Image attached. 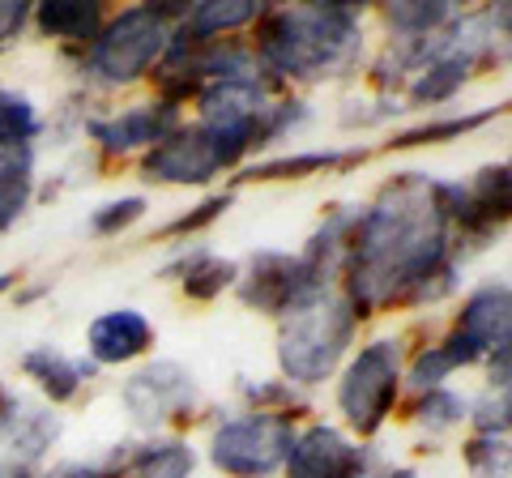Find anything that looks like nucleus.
I'll list each match as a JSON object with an SVG mask.
<instances>
[{"instance_id": "21", "label": "nucleus", "mask_w": 512, "mask_h": 478, "mask_svg": "<svg viewBox=\"0 0 512 478\" xmlns=\"http://www.w3.org/2000/svg\"><path fill=\"white\" fill-rule=\"evenodd\" d=\"M192 466H197V453L180 440L167 444H146L128 457V466L120 470V478H188Z\"/></svg>"}, {"instance_id": "33", "label": "nucleus", "mask_w": 512, "mask_h": 478, "mask_svg": "<svg viewBox=\"0 0 512 478\" xmlns=\"http://www.w3.org/2000/svg\"><path fill=\"white\" fill-rule=\"evenodd\" d=\"M26 5H13V0H0V43L5 39H13L18 35V30L26 26Z\"/></svg>"}, {"instance_id": "1", "label": "nucleus", "mask_w": 512, "mask_h": 478, "mask_svg": "<svg viewBox=\"0 0 512 478\" xmlns=\"http://www.w3.org/2000/svg\"><path fill=\"white\" fill-rule=\"evenodd\" d=\"M346 274L355 316H372L389 304H436L453 291L457 265L448 257L440 184L419 171L384 184L380 201L355 222Z\"/></svg>"}, {"instance_id": "20", "label": "nucleus", "mask_w": 512, "mask_h": 478, "mask_svg": "<svg viewBox=\"0 0 512 478\" xmlns=\"http://www.w3.org/2000/svg\"><path fill=\"white\" fill-rule=\"evenodd\" d=\"M342 163H363V150H308V154H286V158H269V163L248 167L239 180H308L316 171L342 167Z\"/></svg>"}, {"instance_id": "18", "label": "nucleus", "mask_w": 512, "mask_h": 478, "mask_svg": "<svg viewBox=\"0 0 512 478\" xmlns=\"http://www.w3.org/2000/svg\"><path fill=\"white\" fill-rule=\"evenodd\" d=\"M261 18V5H252V0H205V5L188 9L184 13V26L180 35L197 39V43H214L218 35H227V30H239Z\"/></svg>"}, {"instance_id": "26", "label": "nucleus", "mask_w": 512, "mask_h": 478, "mask_svg": "<svg viewBox=\"0 0 512 478\" xmlns=\"http://www.w3.org/2000/svg\"><path fill=\"white\" fill-rule=\"evenodd\" d=\"M470 402L453 389H427V397L419 406H414V419H419L427 432H448V427H457L461 419H466Z\"/></svg>"}, {"instance_id": "16", "label": "nucleus", "mask_w": 512, "mask_h": 478, "mask_svg": "<svg viewBox=\"0 0 512 478\" xmlns=\"http://www.w3.org/2000/svg\"><path fill=\"white\" fill-rule=\"evenodd\" d=\"M35 22L47 39H73V43H86L99 35L103 26V5L94 0H47V5L35 9Z\"/></svg>"}, {"instance_id": "27", "label": "nucleus", "mask_w": 512, "mask_h": 478, "mask_svg": "<svg viewBox=\"0 0 512 478\" xmlns=\"http://www.w3.org/2000/svg\"><path fill=\"white\" fill-rule=\"evenodd\" d=\"M466 461L474 478H508V440L504 436H478L466 444Z\"/></svg>"}, {"instance_id": "31", "label": "nucleus", "mask_w": 512, "mask_h": 478, "mask_svg": "<svg viewBox=\"0 0 512 478\" xmlns=\"http://www.w3.org/2000/svg\"><path fill=\"white\" fill-rule=\"evenodd\" d=\"M474 427H478V436H504L508 432V389L491 393L474 406Z\"/></svg>"}, {"instance_id": "3", "label": "nucleus", "mask_w": 512, "mask_h": 478, "mask_svg": "<svg viewBox=\"0 0 512 478\" xmlns=\"http://www.w3.org/2000/svg\"><path fill=\"white\" fill-rule=\"evenodd\" d=\"M359 316L350 308L346 295L320 291L308 304L286 312L282 333H278V363L295 385H320L338 359L346 355L350 338H355Z\"/></svg>"}, {"instance_id": "35", "label": "nucleus", "mask_w": 512, "mask_h": 478, "mask_svg": "<svg viewBox=\"0 0 512 478\" xmlns=\"http://www.w3.org/2000/svg\"><path fill=\"white\" fill-rule=\"evenodd\" d=\"M384 478H419L414 470H393V474H384Z\"/></svg>"}, {"instance_id": "7", "label": "nucleus", "mask_w": 512, "mask_h": 478, "mask_svg": "<svg viewBox=\"0 0 512 478\" xmlns=\"http://www.w3.org/2000/svg\"><path fill=\"white\" fill-rule=\"evenodd\" d=\"M320 291H325V282L312 278V269L299 257H286V252H256L248 278L239 282V299L248 308L274 312V316H286Z\"/></svg>"}, {"instance_id": "8", "label": "nucleus", "mask_w": 512, "mask_h": 478, "mask_svg": "<svg viewBox=\"0 0 512 478\" xmlns=\"http://www.w3.org/2000/svg\"><path fill=\"white\" fill-rule=\"evenodd\" d=\"M141 171H146V180H163V184H210L222 171L218 141L205 124L175 129L158 146H150V154L141 158Z\"/></svg>"}, {"instance_id": "4", "label": "nucleus", "mask_w": 512, "mask_h": 478, "mask_svg": "<svg viewBox=\"0 0 512 478\" xmlns=\"http://www.w3.org/2000/svg\"><path fill=\"white\" fill-rule=\"evenodd\" d=\"M188 9L146 5V9H124L107 30H99L86 52L90 73L107 86H128L146 77L150 65L167 52L171 43V18H184Z\"/></svg>"}, {"instance_id": "29", "label": "nucleus", "mask_w": 512, "mask_h": 478, "mask_svg": "<svg viewBox=\"0 0 512 478\" xmlns=\"http://www.w3.org/2000/svg\"><path fill=\"white\" fill-rule=\"evenodd\" d=\"M141 214H146V197L111 201V205H103V210H94L90 231H94V235H116V231H124V227H133Z\"/></svg>"}, {"instance_id": "15", "label": "nucleus", "mask_w": 512, "mask_h": 478, "mask_svg": "<svg viewBox=\"0 0 512 478\" xmlns=\"http://www.w3.org/2000/svg\"><path fill=\"white\" fill-rule=\"evenodd\" d=\"M94 368H99V363L69 359V355H60V350H52V346H39V350H30V355L22 359V372L35 380L52 402H69V397L82 389V380L94 376Z\"/></svg>"}, {"instance_id": "9", "label": "nucleus", "mask_w": 512, "mask_h": 478, "mask_svg": "<svg viewBox=\"0 0 512 478\" xmlns=\"http://www.w3.org/2000/svg\"><path fill=\"white\" fill-rule=\"evenodd\" d=\"M124 406L141 427H154V423H167L175 414H188L197 406V385H192V376L180 363L158 359L124 385Z\"/></svg>"}, {"instance_id": "23", "label": "nucleus", "mask_w": 512, "mask_h": 478, "mask_svg": "<svg viewBox=\"0 0 512 478\" xmlns=\"http://www.w3.org/2000/svg\"><path fill=\"white\" fill-rule=\"evenodd\" d=\"M466 197L478 214H483L491 227H500V222L508 218V167H487L478 171V180L466 188Z\"/></svg>"}, {"instance_id": "22", "label": "nucleus", "mask_w": 512, "mask_h": 478, "mask_svg": "<svg viewBox=\"0 0 512 478\" xmlns=\"http://www.w3.org/2000/svg\"><path fill=\"white\" fill-rule=\"evenodd\" d=\"M487 120H495V111H478V116H453V120H431V124H419L402 137H393L389 146L393 150H410V146H440V141H453V137H466L474 129H483Z\"/></svg>"}, {"instance_id": "14", "label": "nucleus", "mask_w": 512, "mask_h": 478, "mask_svg": "<svg viewBox=\"0 0 512 478\" xmlns=\"http://www.w3.org/2000/svg\"><path fill=\"white\" fill-rule=\"evenodd\" d=\"M175 120H180V116H175L171 103H146V107L124 111V116H116V120L90 124V133L103 141L107 154H128V150H137V146H158L167 133L180 129Z\"/></svg>"}, {"instance_id": "12", "label": "nucleus", "mask_w": 512, "mask_h": 478, "mask_svg": "<svg viewBox=\"0 0 512 478\" xmlns=\"http://www.w3.org/2000/svg\"><path fill=\"white\" fill-rule=\"evenodd\" d=\"M508 325H512L508 282H487L466 299V308H461L453 333H461L478 355H491V350L508 346Z\"/></svg>"}, {"instance_id": "28", "label": "nucleus", "mask_w": 512, "mask_h": 478, "mask_svg": "<svg viewBox=\"0 0 512 478\" xmlns=\"http://www.w3.org/2000/svg\"><path fill=\"white\" fill-rule=\"evenodd\" d=\"M453 372H457V363L448 359V350L444 346H427L423 355L410 363V385L414 389H440Z\"/></svg>"}, {"instance_id": "17", "label": "nucleus", "mask_w": 512, "mask_h": 478, "mask_svg": "<svg viewBox=\"0 0 512 478\" xmlns=\"http://www.w3.org/2000/svg\"><path fill=\"white\" fill-rule=\"evenodd\" d=\"M171 269H180L184 295L188 299H201V304H210V299H218L227 286L239 282L235 261H222V257H214V252H205V248L184 252L175 265H167V274H171Z\"/></svg>"}, {"instance_id": "13", "label": "nucleus", "mask_w": 512, "mask_h": 478, "mask_svg": "<svg viewBox=\"0 0 512 478\" xmlns=\"http://www.w3.org/2000/svg\"><path fill=\"white\" fill-rule=\"evenodd\" d=\"M150 342H154V325L137 308L103 312L99 321H90V333H86L90 363H128L146 355Z\"/></svg>"}, {"instance_id": "32", "label": "nucleus", "mask_w": 512, "mask_h": 478, "mask_svg": "<svg viewBox=\"0 0 512 478\" xmlns=\"http://www.w3.org/2000/svg\"><path fill=\"white\" fill-rule=\"evenodd\" d=\"M244 393L252 397V402H274V406H295L299 402L291 385H244Z\"/></svg>"}, {"instance_id": "10", "label": "nucleus", "mask_w": 512, "mask_h": 478, "mask_svg": "<svg viewBox=\"0 0 512 478\" xmlns=\"http://www.w3.org/2000/svg\"><path fill=\"white\" fill-rule=\"evenodd\" d=\"M291 478H367V453L355 449L338 427H308L286 453Z\"/></svg>"}, {"instance_id": "34", "label": "nucleus", "mask_w": 512, "mask_h": 478, "mask_svg": "<svg viewBox=\"0 0 512 478\" xmlns=\"http://www.w3.org/2000/svg\"><path fill=\"white\" fill-rule=\"evenodd\" d=\"M43 478H116V474H107L99 466H82V461H64V466H52Z\"/></svg>"}, {"instance_id": "5", "label": "nucleus", "mask_w": 512, "mask_h": 478, "mask_svg": "<svg viewBox=\"0 0 512 478\" xmlns=\"http://www.w3.org/2000/svg\"><path fill=\"white\" fill-rule=\"evenodd\" d=\"M291 444H295V427L286 414L252 410L218 427L210 444V461L235 478H256V474L265 478L269 470H278L286 461Z\"/></svg>"}, {"instance_id": "11", "label": "nucleus", "mask_w": 512, "mask_h": 478, "mask_svg": "<svg viewBox=\"0 0 512 478\" xmlns=\"http://www.w3.org/2000/svg\"><path fill=\"white\" fill-rule=\"evenodd\" d=\"M265 82L256 73L248 77H218L201 90V124L205 129H248L261 141L265 124Z\"/></svg>"}, {"instance_id": "24", "label": "nucleus", "mask_w": 512, "mask_h": 478, "mask_svg": "<svg viewBox=\"0 0 512 478\" xmlns=\"http://www.w3.org/2000/svg\"><path fill=\"white\" fill-rule=\"evenodd\" d=\"M39 133V116L30 99L13 90H0V150H18Z\"/></svg>"}, {"instance_id": "19", "label": "nucleus", "mask_w": 512, "mask_h": 478, "mask_svg": "<svg viewBox=\"0 0 512 478\" xmlns=\"http://www.w3.org/2000/svg\"><path fill=\"white\" fill-rule=\"evenodd\" d=\"M30 184H35V154H30V146L0 150V231H9L26 214Z\"/></svg>"}, {"instance_id": "36", "label": "nucleus", "mask_w": 512, "mask_h": 478, "mask_svg": "<svg viewBox=\"0 0 512 478\" xmlns=\"http://www.w3.org/2000/svg\"><path fill=\"white\" fill-rule=\"evenodd\" d=\"M9 286H13V274H0V295H5Z\"/></svg>"}, {"instance_id": "30", "label": "nucleus", "mask_w": 512, "mask_h": 478, "mask_svg": "<svg viewBox=\"0 0 512 478\" xmlns=\"http://www.w3.org/2000/svg\"><path fill=\"white\" fill-rule=\"evenodd\" d=\"M227 205H231V193H222V197H210V201H201V205H197V210H192V214H184V218L167 222V227L158 231V235H163V239H167V235H192V231L210 227L214 218H222V214H227Z\"/></svg>"}, {"instance_id": "2", "label": "nucleus", "mask_w": 512, "mask_h": 478, "mask_svg": "<svg viewBox=\"0 0 512 478\" xmlns=\"http://www.w3.org/2000/svg\"><path fill=\"white\" fill-rule=\"evenodd\" d=\"M256 65L278 77L320 82L338 77L359 56V13L350 5L261 9L256 18Z\"/></svg>"}, {"instance_id": "25", "label": "nucleus", "mask_w": 512, "mask_h": 478, "mask_svg": "<svg viewBox=\"0 0 512 478\" xmlns=\"http://www.w3.org/2000/svg\"><path fill=\"white\" fill-rule=\"evenodd\" d=\"M384 18H389L393 30H402V35H410V39H427L431 30L453 22V5H444V0H436V5H414L410 0V5H389Z\"/></svg>"}, {"instance_id": "6", "label": "nucleus", "mask_w": 512, "mask_h": 478, "mask_svg": "<svg viewBox=\"0 0 512 478\" xmlns=\"http://www.w3.org/2000/svg\"><path fill=\"white\" fill-rule=\"evenodd\" d=\"M397 376H402V350H397V342L363 346L355 363L346 368L338 385V406L359 436L380 432V423L389 419V410L397 402Z\"/></svg>"}]
</instances>
